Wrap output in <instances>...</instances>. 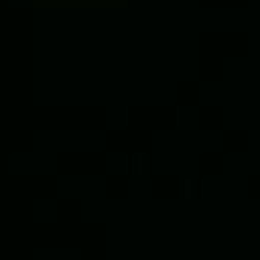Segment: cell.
Returning <instances> with one entry per match:
<instances>
[]
</instances>
